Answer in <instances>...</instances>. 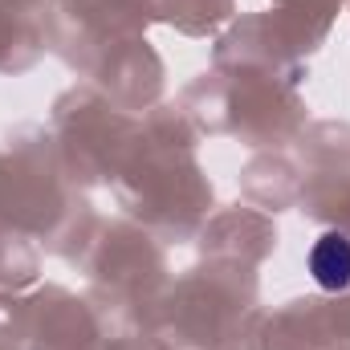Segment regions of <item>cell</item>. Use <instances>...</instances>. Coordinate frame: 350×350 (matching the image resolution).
Here are the masks:
<instances>
[{"mask_svg": "<svg viewBox=\"0 0 350 350\" xmlns=\"http://www.w3.org/2000/svg\"><path fill=\"white\" fill-rule=\"evenodd\" d=\"M310 273L326 293L350 289V237H342V232L318 237L310 249Z\"/></svg>", "mask_w": 350, "mask_h": 350, "instance_id": "1", "label": "cell"}]
</instances>
